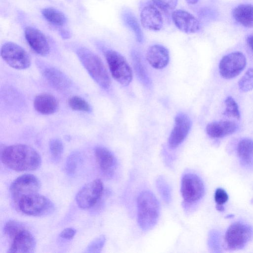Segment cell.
Listing matches in <instances>:
<instances>
[{"label":"cell","instance_id":"cell-34","mask_svg":"<svg viewBox=\"0 0 253 253\" xmlns=\"http://www.w3.org/2000/svg\"><path fill=\"white\" fill-rule=\"evenodd\" d=\"M157 187L164 201L167 203L170 202L171 192L167 181L163 178L159 177L156 182Z\"/></svg>","mask_w":253,"mask_h":253},{"label":"cell","instance_id":"cell-6","mask_svg":"<svg viewBox=\"0 0 253 253\" xmlns=\"http://www.w3.org/2000/svg\"><path fill=\"white\" fill-rule=\"evenodd\" d=\"M113 77L124 86L131 82L132 73L126 58L117 51L105 48H102Z\"/></svg>","mask_w":253,"mask_h":253},{"label":"cell","instance_id":"cell-19","mask_svg":"<svg viewBox=\"0 0 253 253\" xmlns=\"http://www.w3.org/2000/svg\"><path fill=\"white\" fill-rule=\"evenodd\" d=\"M94 155L100 169L108 175L114 174L117 163L112 153L104 147L97 146L94 149Z\"/></svg>","mask_w":253,"mask_h":253},{"label":"cell","instance_id":"cell-21","mask_svg":"<svg viewBox=\"0 0 253 253\" xmlns=\"http://www.w3.org/2000/svg\"><path fill=\"white\" fill-rule=\"evenodd\" d=\"M42 74L46 80L56 89L65 90L70 86V81L67 77L57 69L45 67Z\"/></svg>","mask_w":253,"mask_h":253},{"label":"cell","instance_id":"cell-18","mask_svg":"<svg viewBox=\"0 0 253 253\" xmlns=\"http://www.w3.org/2000/svg\"><path fill=\"white\" fill-rule=\"evenodd\" d=\"M146 58L152 67L155 69H161L167 66L169 62V51L162 45L153 44L148 47Z\"/></svg>","mask_w":253,"mask_h":253},{"label":"cell","instance_id":"cell-33","mask_svg":"<svg viewBox=\"0 0 253 253\" xmlns=\"http://www.w3.org/2000/svg\"><path fill=\"white\" fill-rule=\"evenodd\" d=\"M49 150L53 159L58 161L63 152V144L61 140L58 138L51 139L49 143Z\"/></svg>","mask_w":253,"mask_h":253},{"label":"cell","instance_id":"cell-17","mask_svg":"<svg viewBox=\"0 0 253 253\" xmlns=\"http://www.w3.org/2000/svg\"><path fill=\"white\" fill-rule=\"evenodd\" d=\"M36 247L33 235L26 229L17 233L13 238L8 253H32Z\"/></svg>","mask_w":253,"mask_h":253},{"label":"cell","instance_id":"cell-39","mask_svg":"<svg viewBox=\"0 0 253 253\" xmlns=\"http://www.w3.org/2000/svg\"><path fill=\"white\" fill-rule=\"evenodd\" d=\"M186 2L190 5H194L196 4L199 0H185Z\"/></svg>","mask_w":253,"mask_h":253},{"label":"cell","instance_id":"cell-26","mask_svg":"<svg viewBox=\"0 0 253 253\" xmlns=\"http://www.w3.org/2000/svg\"><path fill=\"white\" fill-rule=\"evenodd\" d=\"M131 55L134 69L138 78L144 84L149 85L150 79L139 52L133 50Z\"/></svg>","mask_w":253,"mask_h":253},{"label":"cell","instance_id":"cell-30","mask_svg":"<svg viewBox=\"0 0 253 253\" xmlns=\"http://www.w3.org/2000/svg\"><path fill=\"white\" fill-rule=\"evenodd\" d=\"M68 104L70 108L75 111L82 112H89L90 106L84 98L78 96H73L68 100Z\"/></svg>","mask_w":253,"mask_h":253},{"label":"cell","instance_id":"cell-10","mask_svg":"<svg viewBox=\"0 0 253 253\" xmlns=\"http://www.w3.org/2000/svg\"><path fill=\"white\" fill-rule=\"evenodd\" d=\"M104 185L100 179H95L83 186L77 193L76 201L79 208L89 209L96 204L102 196Z\"/></svg>","mask_w":253,"mask_h":253},{"label":"cell","instance_id":"cell-22","mask_svg":"<svg viewBox=\"0 0 253 253\" xmlns=\"http://www.w3.org/2000/svg\"><path fill=\"white\" fill-rule=\"evenodd\" d=\"M35 109L43 115H50L56 112L58 102L52 95L43 93L37 95L34 100Z\"/></svg>","mask_w":253,"mask_h":253},{"label":"cell","instance_id":"cell-5","mask_svg":"<svg viewBox=\"0 0 253 253\" xmlns=\"http://www.w3.org/2000/svg\"><path fill=\"white\" fill-rule=\"evenodd\" d=\"M205 190L204 183L197 174L190 172L183 175L180 192L184 206L190 208L197 205L204 197Z\"/></svg>","mask_w":253,"mask_h":253},{"label":"cell","instance_id":"cell-11","mask_svg":"<svg viewBox=\"0 0 253 253\" xmlns=\"http://www.w3.org/2000/svg\"><path fill=\"white\" fill-rule=\"evenodd\" d=\"M40 187V181L36 176L25 174L12 181L9 190L13 200L18 204L24 197L38 193Z\"/></svg>","mask_w":253,"mask_h":253},{"label":"cell","instance_id":"cell-12","mask_svg":"<svg viewBox=\"0 0 253 253\" xmlns=\"http://www.w3.org/2000/svg\"><path fill=\"white\" fill-rule=\"evenodd\" d=\"M140 16L141 24L145 29L157 31L163 27V14L151 0L142 7Z\"/></svg>","mask_w":253,"mask_h":253},{"label":"cell","instance_id":"cell-27","mask_svg":"<svg viewBox=\"0 0 253 253\" xmlns=\"http://www.w3.org/2000/svg\"><path fill=\"white\" fill-rule=\"evenodd\" d=\"M153 3L165 16L168 20L171 18V14L176 7L178 0H151Z\"/></svg>","mask_w":253,"mask_h":253},{"label":"cell","instance_id":"cell-7","mask_svg":"<svg viewBox=\"0 0 253 253\" xmlns=\"http://www.w3.org/2000/svg\"><path fill=\"white\" fill-rule=\"evenodd\" d=\"M20 211L34 216L46 215L54 210L53 203L47 197L38 193L26 196L18 203Z\"/></svg>","mask_w":253,"mask_h":253},{"label":"cell","instance_id":"cell-9","mask_svg":"<svg viewBox=\"0 0 253 253\" xmlns=\"http://www.w3.org/2000/svg\"><path fill=\"white\" fill-rule=\"evenodd\" d=\"M246 64V58L242 52H231L221 59L218 65L219 74L224 79H232L240 74Z\"/></svg>","mask_w":253,"mask_h":253},{"label":"cell","instance_id":"cell-16","mask_svg":"<svg viewBox=\"0 0 253 253\" xmlns=\"http://www.w3.org/2000/svg\"><path fill=\"white\" fill-rule=\"evenodd\" d=\"M236 154L240 166L244 170H253V140L249 138L241 139L236 146Z\"/></svg>","mask_w":253,"mask_h":253},{"label":"cell","instance_id":"cell-20","mask_svg":"<svg viewBox=\"0 0 253 253\" xmlns=\"http://www.w3.org/2000/svg\"><path fill=\"white\" fill-rule=\"evenodd\" d=\"M237 125L234 122L224 120L209 123L206 126L207 134L212 138H221L235 132Z\"/></svg>","mask_w":253,"mask_h":253},{"label":"cell","instance_id":"cell-37","mask_svg":"<svg viewBox=\"0 0 253 253\" xmlns=\"http://www.w3.org/2000/svg\"><path fill=\"white\" fill-rule=\"evenodd\" d=\"M76 230L71 227H68L63 230L60 234V236L62 238L71 240L73 239L76 234Z\"/></svg>","mask_w":253,"mask_h":253},{"label":"cell","instance_id":"cell-24","mask_svg":"<svg viewBox=\"0 0 253 253\" xmlns=\"http://www.w3.org/2000/svg\"><path fill=\"white\" fill-rule=\"evenodd\" d=\"M122 18L125 25L133 32L138 42H142L144 39L143 34L133 13L128 9H125L122 12Z\"/></svg>","mask_w":253,"mask_h":253},{"label":"cell","instance_id":"cell-25","mask_svg":"<svg viewBox=\"0 0 253 253\" xmlns=\"http://www.w3.org/2000/svg\"><path fill=\"white\" fill-rule=\"evenodd\" d=\"M44 18L49 23L57 27L64 26L67 22L65 15L59 10L53 7H45L41 10Z\"/></svg>","mask_w":253,"mask_h":253},{"label":"cell","instance_id":"cell-29","mask_svg":"<svg viewBox=\"0 0 253 253\" xmlns=\"http://www.w3.org/2000/svg\"><path fill=\"white\" fill-rule=\"evenodd\" d=\"M224 114L225 116L237 119L240 118V113L238 104L232 96H228L225 100Z\"/></svg>","mask_w":253,"mask_h":253},{"label":"cell","instance_id":"cell-13","mask_svg":"<svg viewBox=\"0 0 253 253\" xmlns=\"http://www.w3.org/2000/svg\"><path fill=\"white\" fill-rule=\"evenodd\" d=\"M25 39L33 50L41 56H46L50 52V45L46 36L38 28L29 26L24 30Z\"/></svg>","mask_w":253,"mask_h":253},{"label":"cell","instance_id":"cell-15","mask_svg":"<svg viewBox=\"0 0 253 253\" xmlns=\"http://www.w3.org/2000/svg\"><path fill=\"white\" fill-rule=\"evenodd\" d=\"M171 19L175 26L181 31L187 34H193L201 28L199 20L190 12L182 10H174Z\"/></svg>","mask_w":253,"mask_h":253},{"label":"cell","instance_id":"cell-31","mask_svg":"<svg viewBox=\"0 0 253 253\" xmlns=\"http://www.w3.org/2000/svg\"><path fill=\"white\" fill-rule=\"evenodd\" d=\"M228 199V194L224 189L221 187L216 188L214 194V200L218 211H222L224 210V205Z\"/></svg>","mask_w":253,"mask_h":253},{"label":"cell","instance_id":"cell-2","mask_svg":"<svg viewBox=\"0 0 253 253\" xmlns=\"http://www.w3.org/2000/svg\"><path fill=\"white\" fill-rule=\"evenodd\" d=\"M253 240V226L247 221L238 219L231 223L221 238V246L228 251L246 248Z\"/></svg>","mask_w":253,"mask_h":253},{"label":"cell","instance_id":"cell-36","mask_svg":"<svg viewBox=\"0 0 253 253\" xmlns=\"http://www.w3.org/2000/svg\"><path fill=\"white\" fill-rule=\"evenodd\" d=\"M79 156L77 154L74 153L71 155L67 160L65 166L67 173L69 174H74L78 167Z\"/></svg>","mask_w":253,"mask_h":253},{"label":"cell","instance_id":"cell-8","mask_svg":"<svg viewBox=\"0 0 253 253\" xmlns=\"http://www.w3.org/2000/svg\"><path fill=\"white\" fill-rule=\"evenodd\" d=\"M0 55L3 60L14 69L23 70L30 66V55L22 47L14 42H4L1 47Z\"/></svg>","mask_w":253,"mask_h":253},{"label":"cell","instance_id":"cell-3","mask_svg":"<svg viewBox=\"0 0 253 253\" xmlns=\"http://www.w3.org/2000/svg\"><path fill=\"white\" fill-rule=\"evenodd\" d=\"M75 52L92 79L102 88L108 89L111 85V80L100 58L84 46L77 47Z\"/></svg>","mask_w":253,"mask_h":253},{"label":"cell","instance_id":"cell-4","mask_svg":"<svg viewBox=\"0 0 253 253\" xmlns=\"http://www.w3.org/2000/svg\"><path fill=\"white\" fill-rule=\"evenodd\" d=\"M137 221L140 228L147 231L156 224L160 215L159 202L149 191L141 192L137 199Z\"/></svg>","mask_w":253,"mask_h":253},{"label":"cell","instance_id":"cell-23","mask_svg":"<svg viewBox=\"0 0 253 253\" xmlns=\"http://www.w3.org/2000/svg\"><path fill=\"white\" fill-rule=\"evenodd\" d=\"M232 16L240 25L246 28L253 27V5L246 3L237 5L232 10Z\"/></svg>","mask_w":253,"mask_h":253},{"label":"cell","instance_id":"cell-32","mask_svg":"<svg viewBox=\"0 0 253 253\" xmlns=\"http://www.w3.org/2000/svg\"><path fill=\"white\" fill-rule=\"evenodd\" d=\"M25 229V227L21 222L10 220L5 224L4 232L7 236L12 239L17 233Z\"/></svg>","mask_w":253,"mask_h":253},{"label":"cell","instance_id":"cell-28","mask_svg":"<svg viewBox=\"0 0 253 253\" xmlns=\"http://www.w3.org/2000/svg\"><path fill=\"white\" fill-rule=\"evenodd\" d=\"M239 88L244 92H247L253 89V68H249L239 80Z\"/></svg>","mask_w":253,"mask_h":253},{"label":"cell","instance_id":"cell-14","mask_svg":"<svg viewBox=\"0 0 253 253\" xmlns=\"http://www.w3.org/2000/svg\"><path fill=\"white\" fill-rule=\"evenodd\" d=\"M174 121L168 141L169 147L171 149L177 148L185 140L191 126L190 118L183 113L177 114Z\"/></svg>","mask_w":253,"mask_h":253},{"label":"cell","instance_id":"cell-38","mask_svg":"<svg viewBox=\"0 0 253 253\" xmlns=\"http://www.w3.org/2000/svg\"><path fill=\"white\" fill-rule=\"evenodd\" d=\"M247 42L253 53V35H250L247 38Z\"/></svg>","mask_w":253,"mask_h":253},{"label":"cell","instance_id":"cell-35","mask_svg":"<svg viewBox=\"0 0 253 253\" xmlns=\"http://www.w3.org/2000/svg\"><path fill=\"white\" fill-rule=\"evenodd\" d=\"M106 241L105 237L101 235L95 239L88 245L86 249L85 252L99 253L103 248Z\"/></svg>","mask_w":253,"mask_h":253},{"label":"cell","instance_id":"cell-1","mask_svg":"<svg viewBox=\"0 0 253 253\" xmlns=\"http://www.w3.org/2000/svg\"><path fill=\"white\" fill-rule=\"evenodd\" d=\"M0 158L3 164L17 171L36 170L40 167L42 162L41 156L35 149L22 144L1 149Z\"/></svg>","mask_w":253,"mask_h":253}]
</instances>
